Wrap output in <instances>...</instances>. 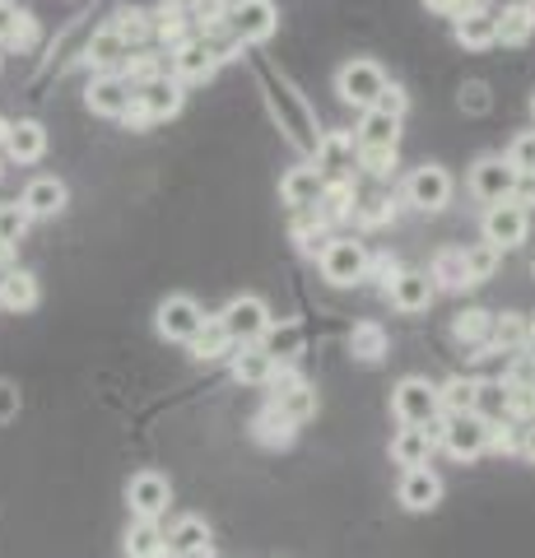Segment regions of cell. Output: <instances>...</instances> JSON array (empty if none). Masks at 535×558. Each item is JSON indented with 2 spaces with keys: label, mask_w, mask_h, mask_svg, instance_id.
Returning <instances> with one entry per match:
<instances>
[{
  "label": "cell",
  "mask_w": 535,
  "mask_h": 558,
  "mask_svg": "<svg viewBox=\"0 0 535 558\" xmlns=\"http://www.w3.org/2000/svg\"><path fill=\"white\" fill-rule=\"evenodd\" d=\"M391 414L401 418V428H434L442 418V391L424 377H405L391 391Z\"/></svg>",
  "instance_id": "cell-1"
},
{
  "label": "cell",
  "mask_w": 535,
  "mask_h": 558,
  "mask_svg": "<svg viewBox=\"0 0 535 558\" xmlns=\"http://www.w3.org/2000/svg\"><path fill=\"white\" fill-rule=\"evenodd\" d=\"M387 70L377 65V61H368V57H354L350 65H340V75H336V94H340V102H350V108H358V112H373L377 108V98L387 94Z\"/></svg>",
  "instance_id": "cell-2"
},
{
  "label": "cell",
  "mask_w": 535,
  "mask_h": 558,
  "mask_svg": "<svg viewBox=\"0 0 535 558\" xmlns=\"http://www.w3.org/2000/svg\"><path fill=\"white\" fill-rule=\"evenodd\" d=\"M489 418L479 414H442V433H438V447L447 451V457L457 461H475L489 451Z\"/></svg>",
  "instance_id": "cell-3"
},
{
  "label": "cell",
  "mask_w": 535,
  "mask_h": 558,
  "mask_svg": "<svg viewBox=\"0 0 535 558\" xmlns=\"http://www.w3.org/2000/svg\"><path fill=\"white\" fill-rule=\"evenodd\" d=\"M368 247L364 242H354V238H331L321 247V275H326V284H336V289H350V284H364L368 279Z\"/></svg>",
  "instance_id": "cell-4"
},
{
  "label": "cell",
  "mask_w": 535,
  "mask_h": 558,
  "mask_svg": "<svg viewBox=\"0 0 535 558\" xmlns=\"http://www.w3.org/2000/svg\"><path fill=\"white\" fill-rule=\"evenodd\" d=\"M182 98H186L182 80L159 75L154 84H145V89H135V102H131L126 121H131V126H154V121H168V117L182 112Z\"/></svg>",
  "instance_id": "cell-5"
},
{
  "label": "cell",
  "mask_w": 535,
  "mask_h": 558,
  "mask_svg": "<svg viewBox=\"0 0 535 558\" xmlns=\"http://www.w3.org/2000/svg\"><path fill=\"white\" fill-rule=\"evenodd\" d=\"M219 322L233 336V344H262L275 317H270L266 299H256V293H238V299H229V307L219 312Z\"/></svg>",
  "instance_id": "cell-6"
},
{
  "label": "cell",
  "mask_w": 535,
  "mask_h": 558,
  "mask_svg": "<svg viewBox=\"0 0 535 558\" xmlns=\"http://www.w3.org/2000/svg\"><path fill=\"white\" fill-rule=\"evenodd\" d=\"M154 326H159L163 340H178V344H192L196 330L205 326V307L192 299V293H168L154 312Z\"/></svg>",
  "instance_id": "cell-7"
},
{
  "label": "cell",
  "mask_w": 535,
  "mask_h": 558,
  "mask_svg": "<svg viewBox=\"0 0 535 558\" xmlns=\"http://www.w3.org/2000/svg\"><path fill=\"white\" fill-rule=\"evenodd\" d=\"M485 242L498 252H512V247H522L526 233H531V209H522L516 201H503V205H489L485 209Z\"/></svg>",
  "instance_id": "cell-8"
},
{
  "label": "cell",
  "mask_w": 535,
  "mask_h": 558,
  "mask_svg": "<svg viewBox=\"0 0 535 558\" xmlns=\"http://www.w3.org/2000/svg\"><path fill=\"white\" fill-rule=\"evenodd\" d=\"M405 201L424 215H438V209L452 205V172L438 168V163H424L405 178Z\"/></svg>",
  "instance_id": "cell-9"
},
{
  "label": "cell",
  "mask_w": 535,
  "mask_h": 558,
  "mask_svg": "<svg viewBox=\"0 0 535 558\" xmlns=\"http://www.w3.org/2000/svg\"><path fill=\"white\" fill-rule=\"evenodd\" d=\"M229 28L238 43H266L280 28V10H275V0H238L229 10Z\"/></svg>",
  "instance_id": "cell-10"
},
{
  "label": "cell",
  "mask_w": 535,
  "mask_h": 558,
  "mask_svg": "<svg viewBox=\"0 0 535 558\" xmlns=\"http://www.w3.org/2000/svg\"><path fill=\"white\" fill-rule=\"evenodd\" d=\"M512 191H516V168L508 159H479L471 168V196L475 201H485V205H503L512 201Z\"/></svg>",
  "instance_id": "cell-11"
},
{
  "label": "cell",
  "mask_w": 535,
  "mask_h": 558,
  "mask_svg": "<svg viewBox=\"0 0 535 558\" xmlns=\"http://www.w3.org/2000/svg\"><path fill=\"white\" fill-rule=\"evenodd\" d=\"M126 502L141 521H159L172 502V484L159 470H141V475H131V484H126Z\"/></svg>",
  "instance_id": "cell-12"
},
{
  "label": "cell",
  "mask_w": 535,
  "mask_h": 558,
  "mask_svg": "<svg viewBox=\"0 0 535 558\" xmlns=\"http://www.w3.org/2000/svg\"><path fill=\"white\" fill-rule=\"evenodd\" d=\"M84 102H89V112H98V117H122L126 121L135 89H131V80L122 75V70H117V75H94L89 89H84Z\"/></svg>",
  "instance_id": "cell-13"
},
{
  "label": "cell",
  "mask_w": 535,
  "mask_h": 558,
  "mask_svg": "<svg viewBox=\"0 0 535 558\" xmlns=\"http://www.w3.org/2000/svg\"><path fill=\"white\" fill-rule=\"evenodd\" d=\"M219 61H223V51L210 38H186L182 47H172V80H182V84L210 80Z\"/></svg>",
  "instance_id": "cell-14"
},
{
  "label": "cell",
  "mask_w": 535,
  "mask_h": 558,
  "mask_svg": "<svg viewBox=\"0 0 535 558\" xmlns=\"http://www.w3.org/2000/svg\"><path fill=\"white\" fill-rule=\"evenodd\" d=\"M396 145H401V117H391L382 108L358 117V131H354L358 154H396Z\"/></svg>",
  "instance_id": "cell-15"
},
{
  "label": "cell",
  "mask_w": 535,
  "mask_h": 558,
  "mask_svg": "<svg viewBox=\"0 0 535 558\" xmlns=\"http://www.w3.org/2000/svg\"><path fill=\"white\" fill-rule=\"evenodd\" d=\"M321 196H326V172H321V168L299 163V168H289V172H284L280 201H284L289 209H299V215H303V209H317Z\"/></svg>",
  "instance_id": "cell-16"
},
{
  "label": "cell",
  "mask_w": 535,
  "mask_h": 558,
  "mask_svg": "<svg viewBox=\"0 0 535 558\" xmlns=\"http://www.w3.org/2000/svg\"><path fill=\"white\" fill-rule=\"evenodd\" d=\"M387 299H391L396 312L414 317V312H428V303L438 299V284L428 279V270H401V279L387 289Z\"/></svg>",
  "instance_id": "cell-17"
},
{
  "label": "cell",
  "mask_w": 535,
  "mask_h": 558,
  "mask_svg": "<svg viewBox=\"0 0 535 558\" xmlns=\"http://www.w3.org/2000/svg\"><path fill=\"white\" fill-rule=\"evenodd\" d=\"M396 498H401V508H405V512H434L438 502H442V480H438L428 465L405 470V475H401V488H396Z\"/></svg>",
  "instance_id": "cell-18"
},
{
  "label": "cell",
  "mask_w": 535,
  "mask_h": 558,
  "mask_svg": "<svg viewBox=\"0 0 535 558\" xmlns=\"http://www.w3.org/2000/svg\"><path fill=\"white\" fill-rule=\"evenodd\" d=\"M24 209L33 219H57L61 209H65V201H71V191H65V182L61 178H51V172H42V178H33L28 186H24Z\"/></svg>",
  "instance_id": "cell-19"
},
{
  "label": "cell",
  "mask_w": 535,
  "mask_h": 558,
  "mask_svg": "<svg viewBox=\"0 0 535 558\" xmlns=\"http://www.w3.org/2000/svg\"><path fill=\"white\" fill-rule=\"evenodd\" d=\"M229 363H233V377L243 381V387H270L275 368H280V363H275L262 344H238L229 354Z\"/></svg>",
  "instance_id": "cell-20"
},
{
  "label": "cell",
  "mask_w": 535,
  "mask_h": 558,
  "mask_svg": "<svg viewBox=\"0 0 535 558\" xmlns=\"http://www.w3.org/2000/svg\"><path fill=\"white\" fill-rule=\"evenodd\" d=\"M126 61H131V43H126L112 24L98 28L94 38H89V65L98 70V75H117V70H122Z\"/></svg>",
  "instance_id": "cell-21"
},
{
  "label": "cell",
  "mask_w": 535,
  "mask_h": 558,
  "mask_svg": "<svg viewBox=\"0 0 535 558\" xmlns=\"http://www.w3.org/2000/svg\"><path fill=\"white\" fill-rule=\"evenodd\" d=\"M434 433L428 428H401L391 438V461L396 465H405V470H420V465H428L434 461Z\"/></svg>",
  "instance_id": "cell-22"
},
{
  "label": "cell",
  "mask_w": 535,
  "mask_h": 558,
  "mask_svg": "<svg viewBox=\"0 0 535 558\" xmlns=\"http://www.w3.org/2000/svg\"><path fill=\"white\" fill-rule=\"evenodd\" d=\"M210 549V526H205V517H178L168 531V554L178 558H196Z\"/></svg>",
  "instance_id": "cell-23"
},
{
  "label": "cell",
  "mask_w": 535,
  "mask_h": 558,
  "mask_svg": "<svg viewBox=\"0 0 535 558\" xmlns=\"http://www.w3.org/2000/svg\"><path fill=\"white\" fill-rule=\"evenodd\" d=\"M42 299V289H38V275H28V270H10V275H0V307L5 312H33Z\"/></svg>",
  "instance_id": "cell-24"
},
{
  "label": "cell",
  "mask_w": 535,
  "mask_h": 558,
  "mask_svg": "<svg viewBox=\"0 0 535 558\" xmlns=\"http://www.w3.org/2000/svg\"><path fill=\"white\" fill-rule=\"evenodd\" d=\"M5 154L14 163H38L47 154V126H42V121H14Z\"/></svg>",
  "instance_id": "cell-25"
},
{
  "label": "cell",
  "mask_w": 535,
  "mask_h": 558,
  "mask_svg": "<svg viewBox=\"0 0 535 558\" xmlns=\"http://www.w3.org/2000/svg\"><path fill=\"white\" fill-rule=\"evenodd\" d=\"M154 38H163L172 47L186 43V28H192V5H182V0H163V5H154Z\"/></svg>",
  "instance_id": "cell-26"
},
{
  "label": "cell",
  "mask_w": 535,
  "mask_h": 558,
  "mask_svg": "<svg viewBox=\"0 0 535 558\" xmlns=\"http://www.w3.org/2000/svg\"><path fill=\"white\" fill-rule=\"evenodd\" d=\"M262 349H266L275 363H280V368H289V363L303 354V326L299 322H270Z\"/></svg>",
  "instance_id": "cell-27"
},
{
  "label": "cell",
  "mask_w": 535,
  "mask_h": 558,
  "mask_svg": "<svg viewBox=\"0 0 535 558\" xmlns=\"http://www.w3.org/2000/svg\"><path fill=\"white\" fill-rule=\"evenodd\" d=\"M535 33V5L531 0H516V5H508L503 14H498V43L503 47H526Z\"/></svg>",
  "instance_id": "cell-28"
},
{
  "label": "cell",
  "mask_w": 535,
  "mask_h": 558,
  "mask_svg": "<svg viewBox=\"0 0 535 558\" xmlns=\"http://www.w3.org/2000/svg\"><path fill=\"white\" fill-rule=\"evenodd\" d=\"M126 558H168V535L159 531V521L135 517L126 526Z\"/></svg>",
  "instance_id": "cell-29"
},
{
  "label": "cell",
  "mask_w": 535,
  "mask_h": 558,
  "mask_svg": "<svg viewBox=\"0 0 535 558\" xmlns=\"http://www.w3.org/2000/svg\"><path fill=\"white\" fill-rule=\"evenodd\" d=\"M457 43L465 51H485L498 43V14L489 10H475V14H465V20H457Z\"/></svg>",
  "instance_id": "cell-30"
},
{
  "label": "cell",
  "mask_w": 535,
  "mask_h": 558,
  "mask_svg": "<svg viewBox=\"0 0 535 558\" xmlns=\"http://www.w3.org/2000/svg\"><path fill=\"white\" fill-rule=\"evenodd\" d=\"M233 336L223 330V322L219 317H205V326L196 330V340H192V354L200 359V363H215V359H229L233 354Z\"/></svg>",
  "instance_id": "cell-31"
},
{
  "label": "cell",
  "mask_w": 535,
  "mask_h": 558,
  "mask_svg": "<svg viewBox=\"0 0 535 558\" xmlns=\"http://www.w3.org/2000/svg\"><path fill=\"white\" fill-rule=\"evenodd\" d=\"M0 47L5 51L38 47V20H33L28 10H5V20H0Z\"/></svg>",
  "instance_id": "cell-32"
},
{
  "label": "cell",
  "mask_w": 535,
  "mask_h": 558,
  "mask_svg": "<svg viewBox=\"0 0 535 558\" xmlns=\"http://www.w3.org/2000/svg\"><path fill=\"white\" fill-rule=\"evenodd\" d=\"M270 405L280 410V414L289 418L293 428H299V424H307V418L317 414V391L307 387V381H299V387H289V391H275V400H270Z\"/></svg>",
  "instance_id": "cell-33"
},
{
  "label": "cell",
  "mask_w": 535,
  "mask_h": 558,
  "mask_svg": "<svg viewBox=\"0 0 535 558\" xmlns=\"http://www.w3.org/2000/svg\"><path fill=\"white\" fill-rule=\"evenodd\" d=\"M452 336H457L461 344H475V349H485V354H489L494 317H489V312H479V307H465V312H457V322H452ZM485 354H479V359H485Z\"/></svg>",
  "instance_id": "cell-34"
},
{
  "label": "cell",
  "mask_w": 535,
  "mask_h": 558,
  "mask_svg": "<svg viewBox=\"0 0 535 558\" xmlns=\"http://www.w3.org/2000/svg\"><path fill=\"white\" fill-rule=\"evenodd\" d=\"M350 354L358 363H382L387 359V330L377 326V322H358L350 330Z\"/></svg>",
  "instance_id": "cell-35"
},
{
  "label": "cell",
  "mask_w": 535,
  "mask_h": 558,
  "mask_svg": "<svg viewBox=\"0 0 535 558\" xmlns=\"http://www.w3.org/2000/svg\"><path fill=\"white\" fill-rule=\"evenodd\" d=\"M438 289H471V279H465V247H447L434 256V270H428Z\"/></svg>",
  "instance_id": "cell-36"
},
{
  "label": "cell",
  "mask_w": 535,
  "mask_h": 558,
  "mask_svg": "<svg viewBox=\"0 0 535 558\" xmlns=\"http://www.w3.org/2000/svg\"><path fill=\"white\" fill-rule=\"evenodd\" d=\"M252 433H256V442H262V447H289V442H293V433H299V428H293L289 418H284L280 410H275V405H266L262 414H256Z\"/></svg>",
  "instance_id": "cell-37"
},
{
  "label": "cell",
  "mask_w": 535,
  "mask_h": 558,
  "mask_svg": "<svg viewBox=\"0 0 535 558\" xmlns=\"http://www.w3.org/2000/svg\"><path fill=\"white\" fill-rule=\"evenodd\" d=\"M438 391H442V414H475V405H479V381H471V377H452Z\"/></svg>",
  "instance_id": "cell-38"
},
{
  "label": "cell",
  "mask_w": 535,
  "mask_h": 558,
  "mask_svg": "<svg viewBox=\"0 0 535 558\" xmlns=\"http://www.w3.org/2000/svg\"><path fill=\"white\" fill-rule=\"evenodd\" d=\"M531 340V322L516 317V312H503L494 317V336H489V349H522Z\"/></svg>",
  "instance_id": "cell-39"
},
{
  "label": "cell",
  "mask_w": 535,
  "mask_h": 558,
  "mask_svg": "<svg viewBox=\"0 0 535 558\" xmlns=\"http://www.w3.org/2000/svg\"><path fill=\"white\" fill-rule=\"evenodd\" d=\"M498 247H489V242H479V247H465V279L471 284H485V279H494V270H498Z\"/></svg>",
  "instance_id": "cell-40"
},
{
  "label": "cell",
  "mask_w": 535,
  "mask_h": 558,
  "mask_svg": "<svg viewBox=\"0 0 535 558\" xmlns=\"http://www.w3.org/2000/svg\"><path fill=\"white\" fill-rule=\"evenodd\" d=\"M112 28L135 47V43H145L149 33H154V14H145V10H117L112 14Z\"/></svg>",
  "instance_id": "cell-41"
},
{
  "label": "cell",
  "mask_w": 535,
  "mask_h": 558,
  "mask_svg": "<svg viewBox=\"0 0 535 558\" xmlns=\"http://www.w3.org/2000/svg\"><path fill=\"white\" fill-rule=\"evenodd\" d=\"M28 223H33V215L24 209V201H5V205H0V242H10V247H14V242L28 233Z\"/></svg>",
  "instance_id": "cell-42"
},
{
  "label": "cell",
  "mask_w": 535,
  "mask_h": 558,
  "mask_svg": "<svg viewBox=\"0 0 535 558\" xmlns=\"http://www.w3.org/2000/svg\"><path fill=\"white\" fill-rule=\"evenodd\" d=\"M479 418L498 424V414H508V387L503 381H479V405H475Z\"/></svg>",
  "instance_id": "cell-43"
},
{
  "label": "cell",
  "mask_w": 535,
  "mask_h": 558,
  "mask_svg": "<svg viewBox=\"0 0 535 558\" xmlns=\"http://www.w3.org/2000/svg\"><path fill=\"white\" fill-rule=\"evenodd\" d=\"M229 0H192V24H200L205 33H215L219 24H229Z\"/></svg>",
  "instance_id": "cell-44"
},
{
  "label": "cell",
  "mask_w": 535,
  "mask_h": 558,
  "mask_svg": "<svg viewBox=\"0 0 535 558\" xmlns=\"http://www.w3.org/2000/svg\"><path fill=\"white\" fill-rule=\"evenodd\" d=\"M508 163H512L516 172H535V131L512 135V145H508Z\"/></svg>",
  "instance_id": "cell-45"
},
{
  "label": "cell",
  "mask_w": 535,
  "mask_h": 558,
  "mask_svg": "<svg viewBox=\"0 0 535 558\" xmlns=\"http://www.w3.org/2000/svg\"><path fill=\"white\" fill-rule=\"evenodd\" d=\"M503 387H512V391L535 387V354H516V359H512V368H508V377H503Z\"/></svg>",
  "instance_id": "cell-46"
},
{
  "label": "cell",
  "mask_w": 535,
  "mask_h": 558,
  "mask_svg": "<svg viewBox=\"0 0 535 558\" xmlns=\"http://www.w3.org/2000/svg\"><path fill=\"white\" fill-rule=\"evenodd\" d=\"M20 410H24V396H20V387L0 377V428H5L10 418H20Z\"/></svg>",
  "instance_id": "cell-47"
},
{
  "label": "cell",
  "mask_w": 535,
  "mask_h": 558,
  "mask_svg": "<svg viewBox=\"0 0 535 558\" xmlns=\"http://www.w3.org/2000/svg\"><path fill=\"white\" fill-rule=\"evenodd\" d=\"M508 414L535 424V387H526V391H512V387H508Z\"/></svg>",
  "instance_id": "cell-48"
},
{
  "label": "cell",
  "mask_w": 535,
  "mask_h": 558,
  "mask_svg": "<svg viewBox=\"0 0 535 558\" xmlns=\"http://www.w3.org/2000/svg\"><path fill=\"white\" fill-rule=\"evenodd\" d=\"M368 279H377L382 289H391L396 279H401V266H396L391 256H373V260H368Z\"/></svg>",
  "instance_id": "cell-49"
},
{
  "label": "cell",
  "mask_w": 535,
  "mask_h": 558,
  "mask_svg": "<svg viewBox=\"0 0 535 558\" xmlns=\"http://www.w3.org/2000/svg\"><path fill=\"white\" fill-rule=\"evenodd\" d=\"M516 447H522V438H516L508 424H494V428H489V451H498V457H512Z\"/></svg>",
  "instance_id": "cell-50"
},
{
  "label": "cell",
  "mask_w": 535,
  "mask_h": 558,
  "mask_svg": "<svg viewBox=\"0 0 535 558\" xmlns=\"http://www.w3.org/2000/svg\"><path fill=\"white\" fill-rule=\"evenodd\" d=\"M377 108H382V112H391V117H405L410 98H405V89H401V84H387V94L377 98Z\"/></svg>",
  "instance_id": "cell-51"
},
{
  "label": "cell",
  "mask_w": 535,
  "mask_h": 558,
  "mask_svg": "<svg viewBox=\"0 0 535 558\" xmlns=\"http://www.w3.org/2000/svg\"><path fill=\"white\" fill-rule=\"evenodd\" d=\"M512 201L522 205V209H535V172H516V191H512Z\"/></svg>",
  "instance_id": "cell-52"
},
{
  "label": "cell",
  "mask_w": 535,
  "mask_h": 558,
  "mask_svg": "<svg viewBox=\"0 0 535 558\" xmlns=\"http://www.w3.org/2000/svg\"><path fill=\"white\" fill-rule=\"evenodd\" d=\"M461 108H471V112H485V108H489V98H485V84H465V89H461Z\"/></svg>",
  "instance_id": "cell-53"
},
{
  "label": "cell",
  "mask_w": 535,
  "mask_h": 558,
  "mask_svg": "<svg viewBox=\"0 0 535 558\" xmlns=\"http://www.w3.org/2000/svg\"><path fill=\"white\" fill-rule=\"evenodd\" d=\"M387 215H391L387 201H368V209H358V219H364V223H382Z\"/></svg>",
  "instance_id": "cell-54"
},
{
  "label": "cell",
  "mask_w": 535,
  "mask_h": 558,
  "mask_svg": "<svg viewBox=\"0 0 535 558\" xmlns=\"http://www.w3.org/2000/svg\"><path fill=\"white\" fill-rule=\"evenodd\" d=\"M516 457H526V461L535 465V424L522 428V447H516Z\"/></svg>",
  "instance_id": "cell-55"
},
{
  "label": "cell",
  "mask_w": 535,
  "mask_h": 558,
  "mask_svg": "<svg viewBox=\"0 0 535 558\" xmlns=\"http://www.w3.org/2000/svg\"><path fill=\"white\" fill-rule=\"evenodd\" d=\"M14 270V247L10 242H0V275H10Z\"/></svg>",
  "instance_id": "cell-56"
},
{
  "label": "cell",
  "mask_w": 535,
  "mask_h": 558,
  "mask_svg": "<svg viewBox=\"0 0 535 558\" xmlns=\"http://www.w3.org/2000/svg\"><path fill=\"white\" fill-rule=\"evenodd\" d=\"M10 131H14V121L0 117V145H10Z\"/></svg>",
  "instance_id": "cell-57"
},
{
  "label": "cell",
  "mask_w": 535,
  "mask_h": 558,
  "mask_svg": "<svg viewBox=\"0 0 535 558\" xmlns=\"http://www.w3.org/2000/svg\"><path fill=\"white\" fill-rule=\"evenodd\" d=\"M531 117H535V94H531Z\"/></svg>",
  "instance_id": "cell-58"
},
{
  "label": "cell",
  "mask_w": 535,
  "mask_h": 558,
  "mask_svg": "<svg viewBox=\"0 0 535 558\" xmlns=\"http://www.w3.org/2000/svg\"><path fill=\"white\" fill-rule=\"evenodd\" d=\"M0 172H5V168H0Z\"/></svg>",
  "instance_id": "cell-59"
},
{
  "label": "cell",
  "mask_w": 535,
  "mask_h": 558,
  "mask_svg": "<svg viewBox=\"0 0 535 558\" xmlns=\"http://www.w3.org/2000/svg\"><path fill=\"white\" fill-rule=\"evenodd\" d=\"M531 270H535V266H531Z\"/></svg>",
  "instance_id": "cell-60"
}]
</instances>
